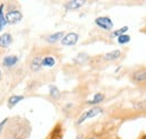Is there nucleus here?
<instances>
[{
	"label": "nucleus",
	"instance_id": "6e6552de",
	"mask_svg": "<svg viewBox=\"0 0 146 139\" xmlns=\"http://www.w3.org/2000/svg\"><path fill=\"white\" fill-rule=\"evenodd\" d=\"M84 5V1L83 0H72V1H69L66 5H65V8L69 9V10H73V9H78L80 8L81 6Z\"/></svg>",
	"mask_w": 146,
	"mask_h": 139
},
{
	"label": "nucleus",
	"instance_id": "f257e3e1",
	"mask_svg": "<svg viewBox=\"0 0 146 139\" xmlns=\"http://www.w3.org/2000/svg\"><path fill=\"white\" fill-rule=\"evenodd\" d=\"M96 25L105 30H111L113 28V23L109 17H98L94 20Z\"/></svg>",
	"mask_w": 146,
	"mask_h": 139
},
{
	"label": "nucleus",
	"instance_id": "aec40b11",
	"mask_svg": "<svg viewBox=\"0 0 146 139\" xmlns=\"http://www.w3.org/2000/svg\"><path fill=\"white\" fill-rule=\"evenodd\" d=\"M88 139H96V138H88Z\"/></svg>",
	"mask_w": 146,
	"mask_h": 139
},
{
	"label": "nucleus",
	"instance_id": "6ab92c4d",
	"mask_svg": "<svg viewBox=\"0 0 146 139\" xmlns=\"http://www.w3.org/2000/svg\"><path fill=\"white\" fill-rule=\"evenodd\" d=\"M8 121V119H5L3 121H1L0 122V134H1V130H2V128H3V126L6 124V122Z\"/></svg>",
	"mask_w": 146,
	"mask_h": 139
},
{
	"label": "nucleus",
	"instance_id": "ddd939ff",
	"mask_svg": "<svg viewBox=\"0 0 146 139\" xmlns=\"http://www.w3.org/2000/svg\"><path fill=\"white\" fill-rule=\"evenodd\" d=\"M55 64V60L51 56H47L45 58H43V62H42V65L43 66H46V68H52L54 66Z\"/></svg>",
	"mask_w": 146,
	"mask_h": 139
},
{
	"label": "nucleus",
	"instance_id": "a211bd4d",
	"mask_svg": "<svg viewBox=\"0 0 146 139\" xmlns=\"http://www.w3.org/2000/svg\"><path fill=\"white\" fill-rule=\"evenodd\" d=\"M130 42V36H128V35H121V36H119L118 37V43L119 44H121V45H124V44H128Z\"/></svg>",
	"mask_w": 146,
	"mask_h": 139
},
{
	"label": "nucleus",
	"instance_id": "9b49d317",
	"mask_svg": "<svg viewBox=\"0 0 146 139\" xmlns=\"http://www.w3.org/2000/svg\"><path fill=\"white\" fill-rule=\"evenodd\" d=\"M21 100H24V97L23 95H13V97H10L9 98V100H8V107L9 108H13L14 105H16V104L20 102Z\"/></svg>",
	"mask_w": 146,
	"mask_h": 139
},
{
	"label": "nucleus",
	"instance_id": "412c9836",
	"mask_svg": "<svg viewBox=\"0 0 146 139\" xmlns=\"http://www.w3.org/2000/svg\"><path fill=\"white\" fill-rule=\"evenodd\" d=\"M109 139H117V138H109Z\"/></svg>",
	"mask_w": 146,
	"mask_h": 139
},
{
	"label": "nucleus",
	"instance_id": "20e7f679",
	"mask_svg": "<svg viewBox=\"0 0 146 139\" xmlns=\"http://www.w3.org/2000/svg\"><path fill=\"white\" fill-rule=\"evenodd\" d=\"M21 18H23V15H21V13L18 11V10L9 11V13L6 15V20H7V23H9V24H16V23H18V21L21 20Z\"/></svg>",
	"mask_w": 146,
	"mask_h": 139
},
{
	"label": "nucleus",
	"instance_id": "7ed1b4c3",
	"mask_svg": "<svg viewBox=\"0 0 146 139\" xmlns=\"http://www.w3.org/2000/svg\"><path fill=\"white\" fill-rule=\"evenodd\" d=\"M78 39H79V35L75 34V33H69L66 34L61 40L62 45L63 46H73L78 43Z\"/></svg>",
	"mask_w": 146,
	"mask_h": 139
},
{
	"label": "nucleus",
	"instance_id": "4468645a",
	"mask_svg": "<svg viewBox=\"0 0 146 139\" xmlns=\"http://www.w3.org/2000/svg\"><path fill=\"white\" fill-rule=\"evenodd\" d=\"M50 94H51V97L53 99H55V100L60 98V91H58V89L55 87V85H51L50 87Z\"/></svg>",
	"mask_w": 146,
	"mask_h": 139
},
{
	"label": "nucleus",
	"instance_id": "f3484780",
	"mask_svg": "<svg viewBox=\"0 0 146 139\" xmlns=\"http://www.w3.org/2000/svg\"><path fill=\"white\" fill-rule=\"evenodd\" d=\"M2 8H3V6L1 5V6H0V32L2 30V28H3V27L6 26V24H7V20H6V17H3Z\"/></svg>",
	"mask_w": 146,
	"mask_h": 139
},
{
	"label": "nucleus",
	"instance_id": "2eb2a0df",
	"mask_svg": "<svg viewBox=\"0 0 146 139\" xmlns=\"http://www.w3.org/2000/svg\"><path fill=\"white\" fill-rule=\"evenodd\" d=\"M105 99V97H104V94H101V93H97L94 97H93V100L92 101H89L88 103L89 104H97V103H100L102 100Z\"/></svg>",
	"mask_w": 146,
	"mask_h": 139
},
{
	"label": "nucleus",
	"instance_id": "f8f14e48",
	"mask_svg": "<svg viewBox=\"0 0 146 139\" xmlns=\"http://www.w3.org/2000/svg\"><path fill=\"white\" fill-rule=\"evenodd\" d=\"M63 36H64V33H63V32H58V33H55V34L48 36V37L46 38V40H47L48 43H55V42H57L60 38H63Z\"/></svg>",
	"mask_w": 146,
	"mask_h": 139
},
{
	"label": "nucleus",
	"instance_id": "4be33fe9",
	"mask_svg": "<svg viewBox=\"0 0 146 139\" xmlns=\"http://www.w3.org/2000/svg\"><path fill=\"white\" fill-rule=\"evenodd\" d=\"M0 76H1V71H0Z\"/></svg>",
	"mask_w": 146,
	"mask_h": 139
},
{
	"label": "nucleus",
	"instance_id": "f03ea898",
	"mask_svg": "<svg viewBox=\"0 0 146 139\" xmlns=\"http://www.w3.org/2000/svg\"><path fill=\"white\" fill-rule=\"evenodd\" d=\"M102 112V109L101 108H99V107H93L92 109L90 110H88V111H86L81 117H80V119L78 120V124H81L83 121H86L87 119H89V118H93V117H96V116H98L99 113H101Z\"/></svg>",
	"mask_w": 146,
	"mask_h": 139
},
{
	"label": "nucleus",
	"instance_id": "423d86ee",
	"mask_svg": "<svg viewBox=\"0 0 146 139\" xmlns=\"http://www.w3.org/2000/svg\"><path fill=\"white\" fill-rule=\"evenodd\" d=\"M133 80L135 82H144L146 81V70L136 71L133 73Z\"/></svg>",
	"mask_w": 146,
	"mask_h": 139
},
{
	"label": "nucleus",
	"instance_id": "1a4fd4ad",
	"mask_svg": "<svg viewBox=\"0 0 146 139\" xmlns=\"http://www.w3.org/2000/svg\"><path fill=\"white\" fill-rule=\"evenodd\" d=\"M120 56H121V52H120L119 50H115V51H111V52L105 54L104 58H105L106 61H115V60L119 58Z\"/></svg>",
	"mask_w": 146,
	"mask_h": 139
},
{
	"label": "nucleus",
	"instance_id": "9d476101",
	"mask_svg": "<svg viewBox=\"0 0 146 139\" xmlns=\"http://www.w3.org/2000/svg\"><path fill=\"white\" fill-rule=\"evenodd\" d=\"M42 62H43V60H42V57H39V56H37L35 57L33 61H32V64H31V69L33 70L34 72H37L38 70L40 69L43 65H42Z\"/></svg>",
	"mask_w": 146,
	"mask_h": 139
},
{
	"label": "nucleus",
	"instance_id": "dca6fc26",
	"mask_svg": "<svg viewBox=\"0 0 146 139\" xmlns=\"http://www.w3.org/2000/svg\"><path fill=\"white\" fill-rule=\"evenodd\" d=\"M126 32H128V27L127 26H124L123 28H120V29H118V30H115V32L111 34V37H119V36H121V35H125Z\"/></svg>",
	"mask_w": 146,
	"mask_h": 139
},
{
	"label": "nucleus",
	"instance_id": "39448f33",
	"mask_svg": "<svg viewBox=\"0 0 146 139\" xmlns=\"http://www.w3.org/2000/svg\"><path fill=\"white\" fill-rule=\"evenodd\" d=\"M11 42H13V37L10 34L6 33V34H2L0 36V47L6 48L11 44Z\"/></svg>",
	"mask_w": 146,
	"mask_h": 139
},
{
	"label": "nucleus",
	"instance_id": "0eeeda50",
	"mask_svg": "<svg viewBox=\"0 0 146 139\" xmlns=\"http://www.w3.org/2000/svg\"><path fill=\"white\" fill-rule=\"evenodd\" d=\"M18 62V57L16 55H8L3 58V65L7 66V68H10V66H14L16 63Z\"/></svg>",
	"mask_w": 146,
	"mask_h": 139
}]
</instances>
